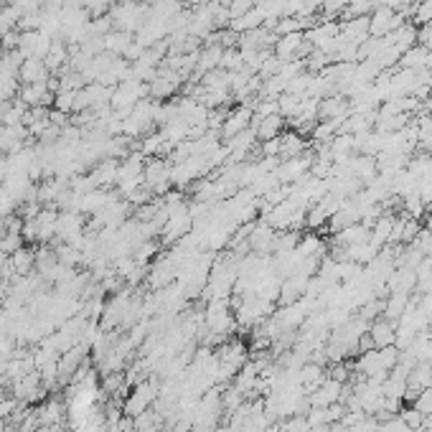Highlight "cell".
<instances>
[{"label": "cell", "instance_id": "1", "mask_svg": "<svg viewBox=\"0 0 432 432\" xmlns=\"http://www.w3.org/2000/svg\"><path fill=\"white\" fill-rule=\"evenodd\" d=\"M110 18H112L117 31H125V34L135 36L140 28L145 26V20L150 18V6H143L138 0H130V3H112Z\"/></svg>", "mask_w": 432, "mask_h": 432}, {"label": "cell", "instance_id": "2", "mask_svg": "<svg viewBox=\"0 0 432 432\" xmlns=\"http://www.w3.org/2000/svg\"><path fill=\"white\" fill-rule=\"evenodd\" d=\"M158 386L160 384L155 379H145V381H140V384H135V389L130 392V397L125 399V405H122L125 417L135 419L138 414H143L145 410H150L153 402L158 399Z\"/></svg>", "mask_w": 432, "mask_h": 432}, {"label": "cell", "instance_id": "3", "mask_svg": "<svg viewBox=\"0 0 432 432\" xmlns=\"http://www.w3.org/2000/svg\"><path fill=\"white\" fill-rule=\"evenodd\" d=\"M171 168L173 163L166 158H148L143 168V183L153 193H168L171 188Z\"/></svg>", "mask_w": 432, "mask_h": 432}, {"label": "cell", "instance_id": "4", "mask_svg": "<svg viewBox=\"0 0 432 432\" xmlns=\"http://www.w3.org/2000/svg\"><path fill=\"white\" fill-rule=\"evenodd\" d=\"M84 234H86L84 214H79V211H61L59 214V219H56V237H59L64 244L79 247V242L84 240Z\"/></svg>", "mask_w": 432, "mask_h": 432}, {"label": "cell", "instance_id": "5", "mask_svg": "<svg viewBox=\"0 0 432 432\" xmlns=\"http://www.w3.org/2000/svg\"><path fill=\"white\" fill-rule=\"evenodd\" d=\"M252 117H254V110L249 105H237L234 110L224 114V122H221V130H219V138L224 140H232L237 138L240 133L249 130L252 127Z\"/></svg>", "mask_w": 432, "mask_h": 432}, {"label": "cell", "instance_id": "6", "mask_svg": "<svg viewBox=\"0 0 432 432\" xmlns=\"http://www.w3.org/2000/svg\"><path fill=\"white\" fill-rule=\"evenodd\" d=\"M51 44V36L41 34V31H20L18 51L23 53V59H46Z\"/></svg>", "mask_w": 432, "mask_h": 432}, {"label": "cell", "instance_id": "7", "mask_svg": "<svg viewBox=\"0 0 432 432\" xmlns=\"http://www.w3.org/2000/svg\"><path fill=\"white\" fill-rule=\"evenodd\" d=\"M310 166H313V155L310 153H303V155H298V158L282 160V163L277 166V171H275V176H277L280 183H285V186H293V183H298L303 176H308V173H310Z\"/></svg>", "mask_w": 432, "mask_h": 432}, {"label": "cell", "instance_id": "8", "mask_svg": "<svg viewBox=\"0 0 432 432\" xmlns=\"http://www.w3.org/2000/svg\"><path fill=\"white\" fill-rule=\"evenodd\" d=\"M275 237H277V232H275L273 226L267 224V221H259V224H254L252 234L247 237V242H249L254 254L270 257V252H275Z\"/></svg>", "mask_w": 432, "mask_h": 432}, {"label": "cell", "instance_id": "9", "mask_svg": "<svg viewBox=\"0 0 432 432\" xmlns=\"http://www.w3.org/2000/svg\"><path fill=\"white\" fill-rule=\"evenodd\" d=\"M341 397H343V381L339 379H323V384L315 389L313 394H308V402H310V407H331L336 405V402H341Z\"/></svg>", "mask_w": 432, "mask_h": 432}, {"label": "cell", "instance_id": "10", "mask_svg": "<svg viewBox=\"0 0 432 432\" xmlns=\"http://www.w3.org/2000/svg\"><path fill=\"white\" fill-rule=\"evenodd\" d=\"M18 100L26 107H53V92L48 89L46 81H36V84L20 86Z\"/></svg>", "mask_w": 432, "mask_h": 432}, {"label": "cell", "instance_id": "11", "mask_svg": "<svg viewBox=\"0 0 432 432\" xmlns=\"http://www.w3.org/2000/svg\"><path fill=\"white\" fill-rule=\"evenodd\" d=\"M386 290L412 295V290H417V273L410 267H394V273L386 277Z\"/></svg>", "mask_w": 432, "mask_h": 432}, {"label": "cell", "instance_id": "12", "mask_svg": "<svg viewBox=\"0 0 432 432\" xmlns=\"http://www.w3.org/2000/svg\"><path fill=\"white\" fill-rule=\"evenodd\" d=\"M303 44H306V34H303V31H298V34L277 36V41H275V46H273V53L280 61L298 59V51Z\"/></svg>", "mask_w": 432, "mask_h": 432}, {"label": "cell", "instance_id": "13", "mask_svg": "<svg viewBox=\"0 0 432 432\" xmlns=\"http://www.w3.org/2000/svg\"><path fill=\"white\" fill-rule=\"evenodd\" d=\"M369 336L374 339V346H377V348L394 346V341H397V323H392V320H386V318L372 320V323H369Z\"/></svg>", "mask_w": 432, "mask_h": 432}, {"label": "cell", "instance_id": "14", "mask_svg": "<svg viewBox=\"0 0 432 432\" xmlns=\"http://www.w3.org/2000/svg\"><path fill=\"white\" fill-rule=\"evenodd\" d=\"M267 20V13L262 6H254L252 11H247L244 15H240V18H232V23H229V28H232L234 34H247V31H257V28L265 26Z\"/></svg>", "mask_w": 432, "mask_h": 432}, {"label": "cell", "instance_id": "15", "mask_svg": "<svg viewBox=\"0 0 432 432\" xmlns=\"http://www.w3.org/2000/svg\"><path fill=\"white\" fill-rule=\"evenodd\" d=\"M341 39H343L346 44H364V41L369 39V15L343 20V23H341Z\"/></svg>", "mask_w": 432, "mask_h": 432}, {"label": "cell", "instance_id": "16", "mask_svg": "<svg viewBox=\"0 0 432 432\" xmlns=\"http://www.w3.org/2000/svg\"><path fill=\"white\" fill-rule=\"evenodd\" d=\"M303 153H308V143L303 140V135L298 130H287V133L280 135V158L290 160Z\"/></svg>", "mask_w": 432, "mask_h": 432}, {"label": "cell", "instance_id": "17", "mask_svg": "<svg viewBox=\"0 0 432 432\" xmlns=\"http://www.w3.org/2000/svg\"><path fill=\"white\" fill-rule=\"evenodd\" d=\"M51 77L48 72L46 61L44 59H26L20 64V72H18V79L23 84H36V81H46Z\"/></svg>", "mask_w": 432, "mask_h": 432}, {"label": "cell", "instance_id": "18", "mask_svg": "<svg viewBox=\"0 0 432 432\" xmlns=\"http://www.w3.org/2000/svg\"><path fill=\"white\" fill-rule=\"evenodd\" d=\"M112 199H114V193H110L107 188H92L89 193L81 196L79 214H97L100 209H105Z\"/></svg>", "mask_w": 432, "mask_h": 432}, {"label": "cell", "instance_id": "19", "mask_svg": "<svg viewBox=\"0 0 432 432\" xmlns=\"http://www.w3.org/2000/svg\"><path fill=\"white\" fill-rule=\"evenodd\" d=\"M282 127H285V117L282 114H267V117H262L254 125V133H257L259 143H265V140H273L277 135H282Z\"/></svg>", "mask_w": 432, "mask_h": 432}, {"label": "cell", "instance_id": "20", "mask_svg": "<svg viewBox=\"0 0 432 432\" xmlns=\"http://www.w3.org/2000/svg\"><path fill=\"white\" fill-rule=\"evenodd\" d=\"M56 219H59L56 209H41V214L36 216V224H39V244H48L56 237Z\"/></svg>", "mask_w": 432, "mask_h": 432}, {"label": "cell", "instance_id": "21", "mask_svg": "<svg viewBox=\"0 0 432 432\" xmlns=\"http://www.w3.org/2000/svg\"><path fill=\"white\" fill-rule=\"evenodd\" d=\"M221 53H224V46H219V44L201 48V51H199V61H196V74H199V77H204V74L214 72V69H219Z\"/></svg>", "mask_w": 432, "mask_h": 432}, {"label": "cell", "instance_id": "22", "mask_svg": "<svg viewBox=\"0 0 432 432\" xmlns=\"http://www.w3.org/2000/svg\"><path fill=\"white\" fill-rule=\"evenodd\" d=\"M44 61H46L48 72L59 74L61 69L69 64V44H67V41H64V39H53L51 51H48V56Z\"/></svg>", "mask_w": 432, "mask_h": 432}, {"label": "cell", "instance_id": "23", "mask_svg": "<svg viewBox=\"0 0 432 432\" xmlns=\"http://www.w3.org/2000/svg\"><path fill=\"white\" fill-rule=\"evenodd\" d=\"M298 252L303 257H328V244L320 240L318 234H300L298 242Z\"/></svg>", "mask_w": 432, "mask_h": 432}, {"label": "cell", "instance_id": "24", "mask_svg": "<svg viewBox=\"0 0 432 432\" xmlns=\"http://www.w3.org/2000/svg\"><path fill=\"white\" fill-rule=\"evenodd\" d=\"M407 306H410V295L407 293H389V298H384V315L381 318L399 323V318L405 315Z\"/></svg>", "mask_w": 432, "mask_h": 432}, {"label": "cell", "instance_id": "25", "mask_svg": "<svg viewBox=\"0 0 432 432\" xmlns=\"http://www.w3.org/2000/svg\"><path fill=\"white\" fill-rule=\"evenodd\" d=\"M11 265H13V273L20 275V277H28V275L34 273L36 267V252L34 249H28V247H20L11 254Z\"/></svg>", "mask_w": 432, "mask_h": 432}, {"label": "cell", "instance_id": "26", "mask_svg": "<svg viewBox=\"0 0 432 432\" xmlns=\"http://www.w3.org/2000/svg\"><path fill=\"white\" fill-rule=\"evenodd\" d=\"M135 36L133 34H125V31H110V34L105 36V51L112 53V56H125V51L130 46H133Z\"/></svg>", "mask_w": 432, "mask_h": 432}, {"label": "cell", "instance_id": "27", "mask_svg": "<svg viewBox=\"0 0 432 432\" xmlns=\"http://www.w3.org/2000/svg\"><path fill=\"white\" fill-rule=\"evenodd\" d=\"M160 427H163V414H158L150 407V410H145L143 414H138V417L133 419V430L135 432H160Z\"/></svg>", "mask_w": 432, "mask_h": 432}, {"label": "cell", "instance_id": "28", "mask_svg": "<svg viewBox=\"0 0 432 432\" xmlns=\"http://www.w3.org/2000/svg\"><path fill=\"white\" fill-rule=\"evenodd\" d=\"M427 56H430V51H427L425 46H412L407 48L405 53H402V59H399L397 67L399 69H422L427 64Z\"/></svg>", "mask_w": 432, "mask_h": 432}, {"label": "cell", "instance_id": "29", "mask_svg": "<svg viewBox=\"0 0 432 432\" xmlns=\"http://www.w3.org/2000/svg\"><path fill=\"white\" fill-rule=\"evenodd\" d=\"M20 11L8 3V6H0V36L11 34V31H18V20H20Z\"/></svg>", "mask_w": 432, "mask_h": 432}, {"label": "cell", "instance_id": "30", "mask_svg": "<svg viewBox=\"0 0 432 432\" xmlns=\"http://www.w3.org/2000/svg\"><path fill=\"white\" fill-rule=\"evenodd\" d=\"M306 100V97H300V94H280L277 100V110L282 117H287V120H293L295 114L300 112V102Z\"/></svg>", "mask_w": 432, "mask_h": 432}, {"label": "cell", "instance_id": "31", "mask_svg": "<svg viewBox=\"0 0 432 432\" xmlns=\"http://www.w3.org/2000/svg\"><path fill=\"white\" fill-rule=\"evenodd\" d=\"M53 252H56V259H59L61 265H67V267L81 265V252L74 244H64V242H61V244L56 247Z\"/></svg>", "mask_w": 432, "mask_h": 432}, {"label": "cell", "instance_id": "32", "mask_svg": "<svg viewBox=\"0 0 432 432\" xmlns=\"http://www.w3.org/2000/svg\"><path fill=\"white\" fill-rule=\"evenodd\" d=\"M219 69H224V72H240V69H244V59H242L240 48H224Z\"/></svg>", "mask_w": 432, "mask_h": 432}, {"label": "cell", "instance_id": "33", "mask_svg": "<svg viewBox=\"0 0 432 432\" xmlns=\"http://www.w3.org/2000/svg\"><path fill=\"white\" fill-rule=\"evenodd\" d=\"M410 247H414L422 257H432V232L430 229H419V234L410 242Z\"/></svg>", "mask_w": 432, "mask_h": 432}, {"label": "cell", "instance_id": "34", "mask_svg": "<svg viewBox=\"0 0 432 432\" xmlns=\"http://www.w3.org/2000/svg\"><path fill=\"white\" fill-rule=\"evenodd\" d=\"M412 23L417 28L425 26V23H432V0H419L417 8H414Z\"/></svg>", "mask_w": 432, "mask_h": 432}, {"label": "cell", "instance_id": "35", "mask_svg": "<svg viewBox=\"0 0 432 432\" xmlns=\"http://www.w3.org/2000/svg\"><path fill=\"white\" fill-rule=\"evenodd\" d=\"M155 254H158V244H155V242H150V240L143 242V244L133 249V257H135V262H138V265H148V259L155 257Z\"/></svg>", "mask_w": 432, "mask_h": 432}, {"label": "cell", "instance_id": "36", "mask_svg": "<svg viewBox=\"0 0 432 432\" xmlns=\"http://www.w3.org/2000/svg\"><path fill=\"white\" fill-rule=\"evenodd\" d=\"M346 6H348V0H323V6H320L323 18H318V20H336V15L343 13Z\"/></svg>", "mask_w": 432, "mask_h": 432}, {"label": "cell", "instance_id": "37", "mask_svg": "<svg viewBox=\"0 0 432 432\" xmlns=\"http://www.w3.org/2000/svg\"><path fill=\"white\" fill-rule=\"evenodd\" d=\"M74 94L77 92H64V89H59V92L53 94V110L72 114L74 112Z\"/></svg>", "mask_w": 432, "mask_h": 432}, {"label": "cell", "instance_id": "38", "mask_svg": "<svg viewBox=\"0 0 432 432\" xmlns=\"http://www.w3.org/2000/svg\"><path fill=\"white\" fill-rule=\"evenodd\" d=\"M399 417L405 419V425L410 427V430H422V425H425V414L417 412L414 407H407V410H402V412H399Z\"/></svg>", "mask_w": 432, "mask_h": 432}, {"label": "cell", "instance_id": "39", "mask_svg": "<svg viewBox=\"0 0 432 432\" xmlns=\"http://www.w3.org/2000/svg\"><path fill=\"white\" fill-rule=\"evenodd\" d=\"M412 407L417 410V412L425 414V417H430V414H432V389H425V392H419L417 399L412 402Z\"/></svg>", "mask_w": 432, "mask_h": 432}, {"label": "cell", "instance_id": "40", "mask_svg": "<svg viewBox=\"0 0 432 432\" xmlns=\"http://www.w3.org/2000/svg\"><path fill=\"white\" fill-rule=\"evenodd\" d=\"M419 234V219H412V216H407L405 219V226H402V242L399 244H410Z\"/></svg>", "mask_w": 432, "mask_h": 432}, {"label": "cell", "instance_id": "41", "mask_svg": "<svg viewBox=\"0 0 432 432\" xmlns=\"http://www.w3.org/2000/svg\"><path fill=\"white\" fill-rule=\"evenodd\" d=\"M15 204L18 201L13 199V196H8V191L3 186H0V219H6V216H11L15 209Z\"/></svg>", "mask_w": 432, "mask_h": 432}, {"label": "cell", "instance_id": "42", "mask_svg": "<svg viewBox=\"0 0 432 432\" xmlns=\"http://www.w3.org/2000/svg\"><path fill=\"white\" fill-rule=\"evenodd\" d=\"M15 8H18L20 13H36L44 8V0H11Z\"/></svg>", "mask_w": 432, "mask_h": 432}, {"label": "cell", "instance_id": "43", "mask_svg": "<svg viewBox=\"0 0 432 432\" xmlns=\"http://www.w3.org/2000/svg\"><path fill=\"white\" fill-rule=\"evenodd\" d=\"M0 41H3V51H18L20 31H11V34L0 36Z\"/></svg>", "mask_w": 432, "mask_h": 432}, {"label": "cell", "instance_id": "44", "mask_svg": "<svg viewBox=\"0 0 432 432\" xmlns=\"http://www.w3.org/2000/svg\"><path fill=\"white\" fill-rule=\"evenodd\" d=\"M372 348H377V346H374V339H372V336H369V331H366L364 336H361V339H359V346H356V353L372 351Z\"/></svg>", "mask_w": 432, "mask_h": 432}, {"label": "cell", "instance_id": "45", "mask_svg": "<svg viewBox=\"0 0 432 432\" xmlns=\"http://www.w3.org/2000/svg\"><path fill=\"white\" fill-rule=\"evenodd\" d=\"M8 176V155L0 153V183H3V178Z\"/></svg>", "mask_w": 432, "mask_h": 432}, {"label": "cell", "instance_id": "46", "mask_svg": "<svg viewBox=\"0 0 432 432\" xmlns=\"http://www.w3.org/2000/svg\"><path fill=\"white\" fill-rule=\"evenodd\" d=\"M425 229H430V232H432V211H430V214H427V221H425Z\"/></svg>", "mask_w": 432, "mask_h": 432}, {"label": "cell", "instance_id": "47", "mask_svg": "<svg viewBox=\"0 0 432 432\" xmlns=\"http://www.w3.org/2000/svg\"><path fill=\"white\" fill-rule=\"evenodd\" d=\"M216 3H219V6H224V8L232 6V0H216Z\"/></svg>", "mask_w": 432, "mask_h": 432}, {"label": "cell", "instance_id": "48", "mask_svg": "<svg viewBox=\"0 0 432 432\" xmlns=\"http://www.w3.org/2000/svg\"><path fill=\"white\" fill-rule=\"evenodd\" d=\"M138 3H143V6H153L155 0H138Z\"/></svg>", "mask_w": 432, "mask_h": 432}, {"label": "cell", "instance_id": "49", "mask_svg": "<svg viewBox=\"0 0 432 432\" xmlns=\"http://www.w3.org/2000/svg\"><path fill=\"white\" fill-rule=\"evenodd\" d=\"M114 3H130V0H114Z\"/></svg>", "mask_w": 432, "mask_h": 432}, {"label": "cell", "instance_id": "50", "mask_svg": "<svg viewBox=\"0 0 432 432\" xmlns=\"http://www.w3.org/2000/svg\"><path fill=\"white\" fill-rule=\"evenodd\" d=\"M0 53H3V41H0Z\"/></svg>", "mask_w": 432, "mask_h": 432}]
</instances>
